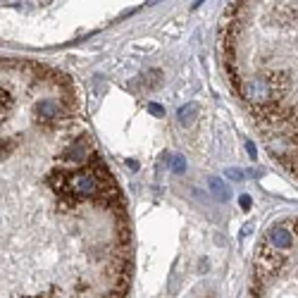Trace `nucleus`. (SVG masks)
Wrapping results in <instances>:
<instances>
[{
	"label": "nucleus",
	"instance_id": "f257e3e1",
	"mask_svg": "<svg viewBox=\"0 0 298 298\" xmlns=\"http://www.w3.org/2000/svg\"><path fill=\"white\" fill-rule=\"evenodd\" d=\"M222 60L270 155L298 177V0H234Z\"/></svg>",
	"mask_w": 298,
	"mask_h": 298
},
{
	"label": "nucleus",
	"instance_id": "f03ea898",
	"mask_svg": "<svg viewBox=\"0 0 298 298\" xmlns=\"http://www.w3.org/2000/svg\"><path fill=\"white\" fill-rule=\"evenodd\" d=\"M248 298H298V217L279 220L265 231Z\"/></svg>",
	"mask_w": 298,
	"mask_h": 298
},
{
	"label": "nucleus",
	"instance_id": "7ed1b4c3",
	"mask_svg": "<svg viewBox=\"0 0 298 298\" xmlns=\"http://www.w3.org/2000/svg\"><path fill=\"white\" fill-rule=\"evenodd\" d=\"M196 112H198V105H196V103H188V105H184V108L179 110V119L188 124V122H194Z\"/></svg>",
	"mask_w": 298,
	"mask_h": 298
},
{
	"label": "nucleus",
	"instance_id": "20e7f679",
	"mask_svg": "<svg viewBox=\"0 0 298 298\" xmlns=\"http://www.w3.org/2000/svg\"><path fill=\"white\" fill-rule=\"evenodd\" d=\"M210 188L215 191L217 198H222V201H227V198H229V188L224 186V184H222L220 179H210Z\"/></svg>",
	"mask_w": 298,
	"mask_h": 298
},
{
	"label": "nucleus",
	"instance_id": "39448f33",
	"mask_svg": "<svg viewBox=\"0 0 298 298\" xmlns=\"http://www.w3.org/2000/svg\"><path fill=\"white\" fill-rule=\"evenodd\" d=\"M169 162H172V169H174V172H184V169H186V162H184L181 158H172Z\"/></svg>",
	"mask_w": 298,
	"mask_h": 298
},
{
	"label": "nucleus",
	"instance_id": "423d86ee",
	"mask_svg": "<svg viewBox=\"0 0 298 298\" xmlns=\"http://www.w3.org/2000/svg\"><path fill=\"white\" fill-rule=\"evenodd\" d=\"M148 110H151L153 115H155V117H160V115H165V110H162V108H160L158 103H151V105H148Z\"/></svg>",
	"mask_w": 298,
	"mask_h": 298
},
{
	"label": "nucleus",
	"instance_id": "0eeeda50",
	"mask_svg": "<svg viewBox=\"0 0 298 298\" xmlns=\"http://www.w3.org/2000/svg\"><path fill=\"white\" fill-rule=\"evenodd\" d=\"M227 174L231 177V179H241V174H239V169H227Z\"/></svg>",
	"mask_w": 298,
	"mask_h": 298
},
{
	"label": "nucleus",
	"instance_id": "6e6552de",
	"mask_svg": "<svg viewBox=\"0 0 298 298\" xmlns=\"http://www.w3.org/2000/svg\"><path fill=\"white\" fill-rule=\"evenodd\" d=\"M241 205H243V208H248V205H250V198H248V196H241Z\"/></svg>",
	"mask_w": 298,
	"mask_h": 298
}]
</instances>
